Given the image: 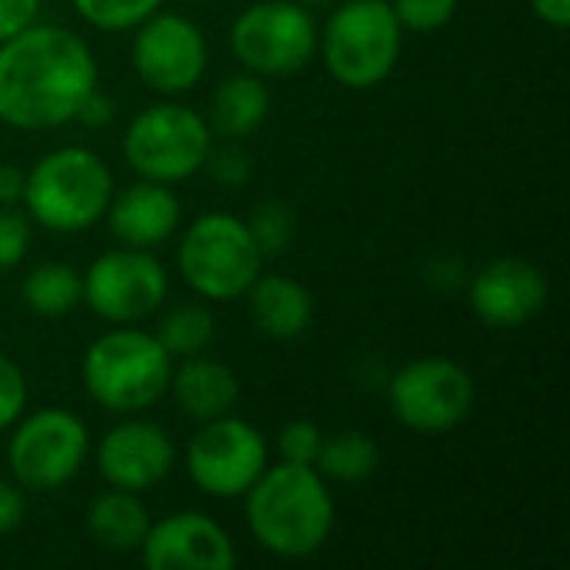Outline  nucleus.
<instances>
[{"instance_id":"24","label":"nucleus","mask_w":570,"mask_h":570,"mask_svg":"<svg viewBox=\"0 0 570 570\" xmlns=\"http://www.w3.org/2000/svg\"><path fill=\"white\" fill-rule=\"evenodd\" d=\"M170 357H190L204 354V347L214 341V314L204 304H180L170 307L154 334Z\"/></svg>"},{"instance_id":"23","label":"nucleus","mask_w":570,"mask_h":570,"mask_svg":"<svg viewBox=\"0 0 570 570\" xmlns=\"http://www.w3.org/2000/svg\"><path fill=\"white\" fill-rule=\"evenodd\" d=\"M314 468L331 481L361 484L381 468V448L364 431H341L334 438H324Z\"/></svg>"},{"instance_id":"31","label":"nucleus","mask_w":570,"mask_h":570,"mask_svg":"<svg viewBox=\"0 0 570 570\" xmlns=\"http://www.w3.org/2000/svg\"><path fill=\"white\" fill-rule=\"evenodd\" d=\"M27 407V377L23 371L0 354V431L13 428Z\"/></svg>"},{"instance_id":"34","label":"nucleus","mask_w":570,"mask_h":570,"mask_svg":"<svg viewBox=\"0 0 570 570\" xmlns=\"http://www.w3.org/2000/svg\"><path fill=\"white\" fill-rule=\"evenodd\" d=\"M110 117H114V104H110L100 90H90V94L83 97V104H80V110H77L73 120H80L83 127H107Z\"/></svg>"},{"instance_id":"35","label":"nucleus","mask_w":570,"mask_h":570,"mask_svg":"<svg viewBox=\"0 0 570 570\" xmlns=\"http://www.w3.org/2000/svg\"><path fill=\"white\" fill-rule=\"evenodd\" d=\"M23 184L27 170H20L17 164H0V207H17L23 200Z\"/></svg>"},{"instance_id":"29","label":"nucleus","mask_w":570,"mask_h":570,"mask_svg":"<svg viewBox=\"0 0 570 570\" xmlns=\"http://www.w3.org/2000/svg\"><path fill=\"white\" fill-rule=\"evenodd\" d=\"M30 250V217L17 207H0V271H13Z\"/></svg>"},{"instance_id":"19","label":"nucleus","mask_w":570,"mask_h":570,"mask_svg":"<svg viewBox=\"0 0 570 570\" xmlns=\"http://www.w3.org/2000/svg\"><path fill=\"white\" fill-rule=\"evenodd\" d=\"M177 407L194 417V421H214L234 411L237 397H240V384L234 377V371L220 361L190 354L174 374H170V387Z\"/></svg>"},{"instance_id":"30","label":"nucleus","mask_w":570,"mask_h":570,"mask_svg":"<svg viewBox=\"0 0 570 570\" xmlns=\"http://www.w3.org/2000/svg\"><path fill=\"white\" fill-rule=\"evenodd\" d=\"M204 167H207V174H210L217 184H224V187H240V184H247L250 174H254V160H250L247 150H240L237 144H224L220 150L210 147Z\"/></svg>"},{"instance_id":"11","label":"nucleus","mask_w":570,"mask_h":570,"mask_svg":"<svg viewBox=\"0 0 570 570\" xmlns=\"http://www.w3.org/2000/svg\"><path fill=\"white\" fill-rule=\"evenodd\" d=\"M267 458L271 451L264 434L254 424L224 414L200 424V431L187 444L184 464L197 491H204L207 498L234 501L254 488V481L267 468Z\"/></svg>"},{"instance_id":"16","label":"nucleus","mask_w":570,"mask_h":570,"mask_svg":"<svg viewBox=\"0 0 570 570\" xmlns=\"http://www.w3.org/2000/svg\"><path fill=\"white\" fill-rule=\"evenodd\" d=\"M97 468L110 488L134 491V494L150 491L174 468V441L154 421H140V417L120 421L100 438Z\"/></svg>"},{"instance_id":"5","label":"nucleus","mask_w":570,"mask_h":570,"mask_svg":"<svg viewBox=\"0 0 570 570\" xmlns=\"http://www.w3.org/2000/svg\"><path fill=\"white\" fill-rule=\"evenodd\" d=\"M404 27L387 0H344L331 10L324 30H317V50L327 73L351 90H371L384 83L404 43Z\"/></svg>"},{"instance_id":"17","label":"nucleus","mask_w":570,"mask_h":570,"mask_svg":"<svg viewBox=\"0 0 570 570\" xmlns=\"http://www.w3.org/2000/svg\"><path fill=\"white\" fill-rule=\"evenodd\" d=\"M107 224L110 234L124 244V247H157L164 244L177 224H180V200L174 197L170 184H157V180H140L127 190H120L117 197H110L107 207Z\"/></svg>"},{"instance_id":"2","label":"nucleus","mask_w":570,"mask_h":570,"mask_svg":"<svg viewBox=\"0 0 570 570\" xmlns=\"http://www.w3.org/2000/svg\"><path fill=\"white\" fill-rule=\"evenodd\" d=\"M247 498L254 541L284 561L317 554L334 531V498L327 478L311 464H267Z\"/></svg>"},{"instance_id":"27","label":"nucleus","mask_w":570,"mask_h":570,"mask_svg":"<svg viewBox=\"0 0 570 570\" xmlns=\"http://www.w3.org/2000/svg\"><path fill=\"white\" fill-rule=\"evenodd\" d=\"M391 7H394L397 23L404 30H417V33L441 30L458 13V0H394Z\"/></svg>"},{"instance_id":"4","label":"nucleus","mask_w":570,"mask_h":570,"mask_svg":"<svg viewBox=\"0 0 570 570\" xmlns=\"http://www.w3.org/2000/svg\"><path fill=\"white\" fill-rule=\"evenodd\" d=\"M170 354L154 334L124 331L100 334L83 354V391L94 404L114 414H137L154 407L170 387Z\"/></svg>"},{"instance_id":"18","label":"nucleus","mask_w":570,"mask_h":570,"mask_svg":"<svg viewBox=\"0 0 570 570\" xmlns=\"http://www.w3.org/2000/svg\"><path fill=\"white\" fill-rule=\"evenodd\" d=\"M244 297L257 331L274 341H294L314 321L311 291L287 274H257V281L247 287Z\"/></svg>"},{"instance_id":"12","label":"nucleus","mask_w":570,"mask_h":570,"mask_svg":"<svg viewBox=\"0 0 570 570\" xmlns=\"http://www.w3.org/2000/svg\"><path fill=\"white\" fill-rule=\"evenodd\" d=\"M83 277V304L110 324H137L167 301V271L144 247L100 254Z\"/></svg>"},{"instance_id":"26","label":"nucleus","mask_w":570,"mask_h":570,"mask_svg":"<svg viewBox=\"0 0 570 570\" xmlns=\"http://www.w3.org/2000/svg\"><path fill=\"white\" fill-rule=\"evenodd\" d=\"M164 0H73V10L97 30H134L150 13L160 10Z\"/></svg>"},{"instance_id":"8","label":"nucleus","mask_w":570,"mask_h":570,"mask_svg":"<svg viewBox=\"0 0 570 570\" xmlns=\"http://www.w3.org/2000/svg\"><path fill=\"white\" fill-rule=\"evenodd\" d=\"M230 50L257 77H291L317 53L314 13L294 0H257L230 23Z\"/></svg>"},{"instance_id":"3","label":"nucleus","mask_w":570,"mask_h":570,"mask_svg":"<svg viewBox=\"0 0 570 570\" xmlns=\"http://www.w3.org/2000/svg\"><path fill=\"white\" fill-rule=\"evenodd\" d=\"M114 197L110 167L83 147H60L43 154L23 184L27 217L53 234H80L94 227Z\"/></svg>"},{"instance_id":"20","label":"nucleus","mask_w":570,"mask_h":570,"mask_svg":"<svg viewBox=\"0 0 570 570\" xmlns=\"http://www.w3.org/2000/svg\"><path fill=\"white\" fill-rule=\"evenodd\" d=\"M147 528H150V514L134 491L110 488L97 494L87 508V534L104 551H117V554L140 551Z\"/></svg>"},{"instance_id":"32","label":"nucleus","mask_w":570,"mask_h":570,"mask_svg":"<svg viewBox=\"0 0 570 570\" xmlns=\"http://www.w3.org/2000/svg\"><path fill=\"white\" fill-rule=\"evenodd\" d=\"M43 0H0V43L37 20Z\"/></svg>"},{"instance_id":"33","label":"nucleus","mask_w":570,"mask_h":570,"mask_svg":"<svg viewBox=\"0 0 570 570\" xmlns=\"http://www.w3.org/2000/svg\"><path fill=\"white\" fill-rule=\"evenodd\" d=\"M27 514V504H23V494H20V484H10V481H0V538L17 531L20 521Z\"/></svg>"},{"instance_id":"36","label":"nucleus","mask_w":570,"mask_h":570,"mask_svg":"<svg viewBox=\"0 0 570 570\" xmlns=\"http://www.w3.org/2000/svg\"><path fill=\"white\" fill-rule=\"evenodd\" d=\"M531 10L554 30H564L570 23V0H531Z\"/></svg>"},{"instance_id":"15","label":"nucleus","mask_w":570,"mask_h":570,"mask_svg":"<svg viewBox=\"0 0 570 570\" xmlns=\"http://www.w3.org/2000/svg\"><path fill=\"white\" fill-rule=\"evenodd\" d=\"M150 570H234L237 551L230 534L207 514L180 511L147 528L140 544Z\"/></svg>"},{"instance_id":"7","label":"nucleus","mask_w":570,"mask_h":570,"mask_svg":"<svg viewBox=\"0 0 570 570\" xmlns=\"http://www.w3.org/2000/svg\"><path fill=\"white\" fill-rule=\"evenodd\" d=\"M210 147V124L197 110L174 100L144 107L124 130V157L130 170L157 184H180L204 170Z\"/></svg>"},{"instance_id":"21","label":"nucleus","mask_w":570,"mask_h":570,"mask_svg":"<svg viewBox=\"0 0 570 570\" xmlns=\"http://www.w3.org/2000/svg\"><path fill=\"white\" fill-rule=\"evenodd\" d=\"M271 114V90L257 73H234L224 83H217V90L210 94V130L227 137V140H240L247 134H254Z\"/></svg>"},{"instance_id":"1","label":"nucleus","mask_w":570,"mask_h":570,"mask_svg":"<svg viewBox=\"0 0 570 570\" xmlns=\"http://www.w3.org/2000/svg\"><path fill=\"white\" fill-rule=\"evenodd\" d=\"M90 90H97V60L73 30L33 20L0 43V124L63 127Z\"/></svg>"},{"instance_id":"22","label":"nucleus","mask_w":570,"mask_h":570,"mask_svg":"<svg viewBox=\"0 0 570 570\" xmlns=\"http://www.w3.org/2000/svg\"><path fill=\"white\" fill-rule=\"evenodd\" d=\"M20 297L40 317H67L83 304V277L70 264L47 261L23 277Z\"/></svg>"},{"instance_id":"6","label":"nucleus","mask_w":570,"mask_h":570,"mask_svg":"<svg viewBox=\"0 0 570 570\" xmlns=\"http://www.w3.org/2000/svg\"><path fill=\"white\" fill-rule=\"evenodd\" d=\"M261 250L247 220L227 210L200 214L180 237L177 271L204 301H237L261 274Z\"/></svg>"},{"instance_id":"25","label":"nucleus","mask_w":570,"mask_h":570,"mask_svg":"<svg viewBox=\"0 0 570 570\" xmlns=\"http://www.w3.org/2000/svg\"><path fill=\"white\" fill-rule=\"evenodd\" d=\"M247 230H250L261 257H277L291 247V240L297 234V217L284 200H264L250 210Z\"/></svg>"},{"instance_id":"9","label":"nucleus","mask_w":570,"mask_h":570,"mask_svg":"<svg viewBox=\"0 0 570 570\" xmlns=\"http://www.w3.org/2000/svg\"><path fill=\"white\" fill-rule=\"evenodd\" d=\"M90 451L87 424L60 407H40L33 414H20L10 444L7 464L13 484L27 491H57L77 478Z\"/></svg>"},{"instance_id":"37","label":"nucleus","mask_w":570,"mask_h":570,"mask_svg":"<svg viewBox=\"0 0 570 570\" xmlns=\"http://www.w3.org/2000/svg\"><path fill=\"white\" fill-rule=\"evenodd\" d=\"M294 3H301L304 10H324V7H331L334 0H294Z\"/></svg>"},{"instance_id":"10","label":"nucleus","mask_w":570,"mask_h":570,"mask_svg":"<svg viewBox=\"0 0 570 570\" xmlns=\"http://www.w3.org/2000/svg\"><path fill=\"white\" fill-rule=\"evenodd\" d=\"M394 417L417 434H444L468 421L474 377L451 357H417L387 381Z\"/></svg>"},{"instance_id":"28","label":"nucleus","mask_w":570,"mask_h":570,"mask_svg":"<svg viewBox=\"0 0 570 570\" xmlns=\"http://www.w3.org/2000/svg\"><path fill=\"white\" fill-rule=\"evenodd\" d=\"M321 444H324V434L311 421H291L277 438L281 461H287V464H311L314 468L317 454H321Z\"/></svg>"},{"instance_id":"13","label":"nucleus","mask_w":570,"mask_h":570,"mask_svg":"<svg viewBox=\"0 0 570 570\" xmlns=\"http://www.w3.org/2000/svg\"><path fill=\"white\" fill-rule=\"evenodd\" d=\"M130 60L137 77L157 94H187L207 70V37L184 13H150L134 27Z\"/></svg>"},{"instance_id":"14","label":"nucleus","mask_w":570,"mask_h":570,"mask_svg":"<svg viewBox=\"0 0 570 570\" xmlns=\"http://www.w3.org/2000/svg\"><path fill=\"white\" fill-rule=\"evenodd\" d=\"M548 277L538 264L521 257H501L484 264L468 287L471 311L494 331H514L534 321L548 304Z\"/></svg>"}]
</instances>
